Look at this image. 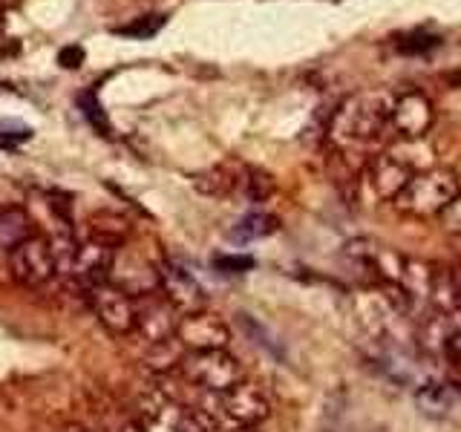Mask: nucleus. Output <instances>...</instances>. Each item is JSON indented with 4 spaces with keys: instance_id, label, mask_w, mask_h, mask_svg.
Wrapping results in <instances>:
<instances>
[{
    "instance_id": "dca6fc26",
    "label": "nucleus",
    "mask_w": 461,
    "mask_h": 432,
    "mask_svg": "<svg viewBox=\"0 0 461 432\" xmlns=\"http://www.w3.org/2000/svg\"><path fill=\"white\" fill-rule=\"evenodd\" d=\"M280 228V220L268 211H251L245 213L242 220L234 225V230H230V239L237 242H257V239H266L271 234H277Z\"/></svg>"
},
{
    "instance_id": "6e6552de",
    "label": "nucleus",
    "mask_w": 461,
    "mask_h": 432,
    "mask_svg": "<svg viewBox=\"0 0 461 432\" xmlns=\"http://www.w3.org/2000/svg\"><path fill=\"white\" fill-rule=\"evenodd\" d=\"M412 176H415V170L403 165L401 158H395L389 150L369 156L364 165V179L369 184V191L381 202H395L403 191H407Z\"/></svg>"
},
{
    "instance_id": "39448f33",
    "label": "nucleus",
    "mask_w": 461,
    "mask_h": 432,
    "mask_svg": "<svg viewBox=\"0 0 461 432\" xmlns=\"http://www.w3.org/2000/svg\"><path fill=\"white\" fill-rule=\"evenodd\" d=\"M9 271L21 285H29V288L47 285L58 274V259H55L52 242L41 234L29 237L26 242L18 245V248L9 251Z\"/></svg>"
},
{
    "instance_id": "9b49d317",
    "label": "nucleus",
    "mask_w": 461,
    "mask_h": 432,
    "mask_svg": "<svg viewBox=\"0 0 461 432\" xmlns=\"http://www.w3.org/2000/svg\"><path fill=\"white\" fill-rule=\"evenodd\" d=\"M158 292L165 294V300L170 306H176L179 314H191V311H202L205 306V292H202V285L196 283V277L187 268L170 263H158Z\"/></svg>"
},
{
    "instance_id": "7ed1b4c3",
    "label": "nucleus",
    "mask_w": 461,
    "mask_h": 432,
    "mask_svg": "<svg viewBox=\"0 0 461 432\" xmlns=\"http://www.w3.org/2000/svg\"><path fill=\"white\" fill-rule=\"evenodd\" d=\"M182 374L202 392L222 395L228 389H234L240 381H245V369L240 360L228 349H213V352H187Z\"/></svg>"
},
{
    "instance_id": "f257e3e1",
    "label": "nucleus",
    "mask_w": 461,
    "mask_h": 432,
    "mask_svg": "<svg viewBox=\"0 0 461 432\" xmlns=\"http://www.w3.org/2000/svg\"><path fill=\"white\" fill-rule=\"evenodd\" d=\"M395 90L375 86V90H360L349 98H343L338 110L329 115V144L335 150H360L369 148L378 139L393 136V107H395Z\"/></svg>"
},
{
    "instance_id": "423d86ee",
    "label": "nucleus",
    "mask_w": 461,
    "mask_h": 432,
    "mask_svg": "<svg viewBox=\"0 0 461 432\" xmlns=\"http://www.w3.org/2000/svg\"><path fill=\"white\" fill-rule=\"evenodd\" d=\"M436 119H438V110L427 93H421V90L398 93L395 107H393V122H389V127H393V139H403V141L427 139Z\"/></svg>"
},
{
    "instance_id": "4468645a",
    "label": "nucleus",
    "mask_w": 461,
    "mask_h": 432,
    "mask_svg": "<svg viewBox=\"0 0 461 432\" xmlns=\"http://www.w3.org/2000/svg\"><path fill=\"white\" fill-rule=\"evenodd\" d=\"M29 237H35L32 216L18 205L0 208V248L9 254L12 248H18V245L26 242Z\"/></svg>"
},
{
    "instance_id": "5701e85b",
    "label": "nucleus",
    "mask_w": 461,
    "mask_h": 432,
    "mask_svg": "<svg viewBox=\"0 0 461 432\" xmlns=\"http://www.w3.org/2000/svg\"><path fill=\"white\" fill-rule=\"evenodd\" d=\"M165 23V14H153V21L150 23H144V21H136L133 26H119L115 32L119 35H127V38H150L156 35V29Z\"/></svg>"
},
{
    "instance_id": "1a4fd4ad",
    "label": "nucleus",
    "mask_w": 461,
    "mask_h": 432,
    "mask_svg": "<svg viewBox=\"0 0 461 432\" xmlns=\"http://www.w3.org/2000/svg\"><path fill=\"white\" fill-rule=\"evenodd\" d=\"M176 338L187 352H213V349H228L230 343V328L222 317L211 311H191L182 314Z\"/></svg>"
},
{
    "instance_id": "393cba45",
    "label": "nucleus",
    "mask_w": 461,
    "mask_h": 432,
    "mask_svg": "<svg viewBox=\"0 0 461 432\" xmlns=\"http://www.w3.org/2000/svg\"><path fill=\"white\" fill-rule=\"evenodd\" d=\"M176 432H208V429H205V424H202L196 415L185 412L179 421H176Z\"/></svg>"
},
{
    "instance_id": "2eb2a0df",
    "label": "nucleus",
    "mask_w": 461,
    "mask_h": 432,
    "mask_svg": "<svg viewBox=\"0 0 461 432\" xmlns=\"http://www.w3.org/2000/svg\"><path fill=\"white\" fill-rule=\"evenodd\" d=\"M185 357L187 349L182 346L179 338H167V340H158L148 346V355H144V366L158 372V374H167V372H176L185 366Z\"/></svg>"
},
{
    "instance_id": "f3484780",
    "label": "nucleus",
    "mask_w": 461,
    "mask_h": 432,
    "mask_svg": "<svg viewBox=\"0 0 461 432\" xmlns=\"http://www.w3.org/2000/svg\"><path fill=\"white\" fill-rule=\"evenodd\" d=\"M191 179L196 184V191H202L205 196H225V194H230L240 184V176H237V173H230L225 165L199 170V173H194Z\"/></svg>"
},
{
    "instance_id": "4be33fe9",
    "label": "nucleus",
    "mask_w": 461,
    "mask_h": 432,
    "mask_svg": "<svg viewBox=\"0 0 461 432\" xmlns=\"http://www.w3.org/2000/svg\"><path fill=\"white\" fill-rule=\"evenodd\" d=\"M32 139V127L21 122H0V144H21Z\"/></svg>"
},
{
    "instance_id": "9d476101",
    "label": "nucleus",
    "mask_w": 461,
    "mask_h": 432,
    "mask_svg": "<svg viewBox=\"0 0 461 432\" xmlns=\"http://www.w3.org/2000/svg\"><path fill=\"white\" fill-rule=\"evenodd\" d=\"M113 268H115V248H110V245H104V242L90 239V242L78 245L76 259H72V268H69L67 277L72 283H78L86 294L90 288L110 283Z\"/></svg>"
},
{
    "instance_id": "ddd939ff",
    "label": "nucleus",
    "mask_w": 461,
    "mask_h": 432,
    "mask_svg": "<svg viewBox=\"0 0 461 432\" xmlns=\"http://www.w3.org/2000/svg\"><path fill=\"white\" fill-rule=\"evenodd\" d=\"M415 403L427 418H450L461 407V389L447 381H429L415 392Z\"/></svg>"
},
{
    "instance_id": "c85d7f7f",
    "label": "nucleus",
    "mask_w": 461,
    "mask_h": 432,
    "mask_svg": "<svg viewBox=\"0 0 461 432\" xmlns=\"http://www.w3.org/2000/svg\"><path fill=\"white\" fill-rule=\"evenodd\" d=\"M225 432H254V427H242V424H234V427L225 429Z\"/></svg>"
},
{
    "instance_id": "f8f14e48",
    "label": "nucleus",
    "mask_w": 461,
    "mask_h": 432,
    "mask_svg": "<svg viewBox=\"0 0 461 432\" xmlns=\"http://www.w3.org/2000/svg\"><path fill=\"white\" fill-rule=\"evenodd\" d=\"M139 306V326L136 331L148 340V343H158V340H167V338H176V328L182 314L176 306H170L165 300L162 292H153V294H144L136 300Z\"/></svg>"
},
{
    "instance_id": "f03ea898",
    "label": "nucleus",
    "mask_w": 461,
    "mask_h": 432,
    "mask_svg": "<svg viewBox=\"0 0 461 432\" xmlns=\"http://www.w3.org/2000/svg\"><path fill=\"white\" fill-rule=\"evenodd\" d=\"M461 194V184L456 170L450 167H429V170H418L412 182L407 184L393 205L407 213L418 216V220H427V216H441L444 208Z\"/></svg>"
},
{
    "instance_id": "7c9ffc66",
    "label": "nucleus",
    "mask_w": 461,
    "mask_h": 432,
    "mask_svg": "<svg viewBox=\"0 0 461 432\" xmlns=\"http://www.w3.org/2000/svg\"><path fill=\"white\" fill-rule=\"evenodd\" d=\"M458 311H461V300H458Z\"/></svg>"
},
{
    "instance_id": "c756f323",
    "label": "nucleus",
    "mask_w": 461,
    "mask_h": 432,
    "mask_svg": "<svg viewBox=\"0 0 461 432\" xmlns=\"http://www.w3.org/2000/svg\"><path fill=\"white\" fill-rule=\"evenodd\" d=\"M4 23H6L4 21V6H0V32H4Z\"/></svg>"
},
{
    "instance_id": "0eeeda50",
    "label": "nucleus",
    "mask_w": 461,
    "mask_h": 432,
    "mask_svg": "<svg viewBox=\"0 0 461 432\" xmlns=\"http://www.w3.org/2000/svg\"><path fill=\"white\" fill-rule=\"evenodd\" d=\"M220 398L222 415L230 424H242V427H257L259 421H266L271 415V400L266 395V389L254 383V381H240L234 389L216 395Z\"/></svg>"
},
{
    "instance_id": "6ab92c4d",
    "label": "nucleus",
    "mask_w": 461,
    "mask_h": 432,
    "mask_svg": "<svg viewBox=\"0 0 461 432\" xmlns=\"http://www.w3.org/2000/svg\"><path fill=\"white\" fill-rule=\"evenodd\" d=\"M240 184L245 187V194H249L251 202H266L274 196V191H277V182H274L271 173L259 170V167H242Z\"/></svg>"
},
{
    "instance_id": "bb28decb",
    "label": "nucleus",
    "mask_w": 461,
    "mask_h": 432,
    "mask_svg": "<svg viewBox=\"0 0 461 432\" xmlns=\"http://www.w3.org/2000/svg\"><path fill=\"white\" fill-rule=\"evenodd\" d=\"M447 360H450V364L461 372V335H458L456 343L450 346V352H447Z\"/></svg>"
},
{
    "instance_id": "20e7f679",
    "label": "nucleus",
    "mask_w": 461,
    "mask_h": 432,
    "mask_svg": "<svg viewBox=\"0 0 461 432\" xmlns=\"http://www.w3.org/2000/svg\"><path fill=\"white\" fill-rule=\"evenodd\" d=\"M86 300H90V309L95 314V320L104 326L107 335L127 338V335H133V331H136L139 306H136V297L127 294L124 288H119L115 283L95 285V288L86 292Z\"/></svg>"
},
{
    "instance_id": "aec40b11",
    "label": "nucleus",
    "mask_w": 461,
    "mask_h": 432,
    "mask_svg": "<svg viewBox=\"0 0 461 432\" xmlns=\"http://www.w3.org/2000/svg\"><path fill=\"white\" fill-rule=\"evenodd\" d=\"M213 266L222 274H245L254 268V256L249 254H220L213 259Z\"/></svg>"
},
{
    "instance_id": "b1692460",
    "label": "nucleus",
    "mask_w": 461,
    "mask_h": 432,
    "mask_svg": "<svg viewBox=\"0 0 461 432\" xmlns=\"http://www.w3.org/2000/svg\"><path fill=\"white\" fill-rule=\"evenodd\" d=\"M438 220H441V225H444L447 234L461 237V194L450 202V205L444 208V213L438 216Z\"/></svg>"
},
{
    "instance_id": "a878e982",
    "label": "nucleus",
    "mask_w": 461,
    "mask_h": 432,
    "mask_svg": "<svg viewBox=\"0 0 461 432\" xmlns=\"http://www.w3.org/2000/svg\"><path fill=\"white\" fill-rule=\"evenodd\" d=\"M81 58H84V52H81L78 47L64 50V52H61V67H72V69H76V67H81V64H78Z\"/></svg>"
},
{
    "instance_id": "cd10ccee",
    "label": "nucleus",
    "mask_w": 461,
    "mask_h": 432,
    "mask_svg": "<svg viewBox=\"0 0 461 432\" xmlns=\"http://www.w3.org/2000/svg\"><path fill=\"white\" fill-rule=\"evenodd\" d=\"M119 432H148L141 424H127V427H122Z\"/></svg>"
},
{
    "instance_id": "412c9836",
    "label": "nucleus",
    "mask_w": 461,
    "mask_h": 432,
    "mask_svg": "<svg viewBox=\"0 0 461 432\" xmlns=\"http://www.w3.org/2000/svg\"><path fill=\"white\" fill-rule=\"evenodd\" d=\"M78 104H81V110H84V115H86V122H90L93 127H98L101 133H107V119H104V112H101V104H98V98L93 95V93H84L81 98H78Z\"/></svg>"
},
{
    "instance_id": "a211bd4d",
    "label": "nucleus",
    "mask_w": 461,
    "mask_h": 432,
    "mask_svg": "<svg viewBox=\"0 0 461 432\" xmlns=\"http://www.w3.org/2000/svg\"><path fill=\"white\" fill-rule=\"evenodd\" d=\"M90 230L95 242H104L110 245V248H119V245L127 239V222L122 220V216H113V213H101L95 216V220H90Z\"/></svg>"
}]
</instances>
